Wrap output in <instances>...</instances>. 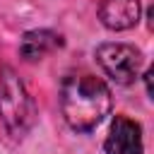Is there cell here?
<instances>
[{
  "label": "cell",
  "instance_id": "cell-4",
  "mask_svg": "<svg viewBox=\"0 0 154 154\" xmlns=\"http://www.w3.org/2000/svg\"><path fill=\"white\" fill-rule=\"evenodd\" d=\"M106 154H142V128L128 116H116L106 137Z\"/></svg>",
  "mask_w": 154,
  "mask_h": 154
},
{
  "label": "cell",
  "instance_id": "cell-6",
  "mask_svg": "<svg viewBox=\"0 0 154 154\" xmlns=\"http://www.w3.org/2000/svg\"><path fill=\"white\" fill-rule=\"evenodd\" d=\"M63 48V36L51 31V29H34V31H26L19 41V55L29 63L34 60H41L46 55H51L53 51Z\"/></svg>",
  "mask_w": 154,
  "mask_h": 154
},
{
  "label": "cell",
  "instance_id": "cell-5",
  "mask_svg": "<svg viewBox=\"0 0 154 154\" xmlns=\"http://www.w3.org/2000/svg\"><path fill=\"white\" fill-rule=\"evenodd\" d=\"M142 5L140 0H103L99 5V19L111 31L132 29L140 22Z\"/></svg>",
  "mask_w": 154,
  "mask_h": 154
},
{
  "label": "cell",
  "instance_id": "cell-3",
  "mask_svg": "<svg viewBox=\"0 0 154 154\" xmlns=\"http://www.w3.org/2000/svg\"><path fill=\"white\" fill-rule=\"evenodd\" d=\"M96 63L116 84H132L142 67V53L130 43H101Z\"/></svg>",
  "mask_w": 154,
  "mask_h": 154
},
{
  "label": "cell",
  "instance_id": "cell-2",
  "mask_svg": "<svg viewBox=\"0 0 154 154\" xmlns=\"http://www.w3.org/2000/svg\"><path fill=\"white\" fill-rule=\"evenodd\" d=\"M0 118L12 137H24L36 120L34 101L10 67H5L0 77Z\"/></svg>",
  "mask_w": 154,
  "mask_h": 154
},
{
  "label": "cell",
  "instance_id": "cell-1",
  "mask_svg": "<svg viewBox=\"0 0 154 154\" xmlns=\"http://www.w3.org/2000/svg\"><path fill=\"white\" fill-rule=\"evenodd\" d=\"M60 111L72 130L89 132L111 113V91L94 75H70L60 87Z\"/></svg>",
  "mask_w": 154,
  "mask_h": 154
}]
</instances>
